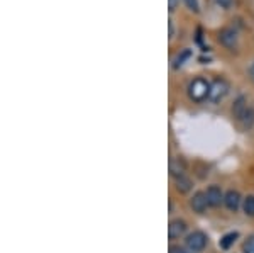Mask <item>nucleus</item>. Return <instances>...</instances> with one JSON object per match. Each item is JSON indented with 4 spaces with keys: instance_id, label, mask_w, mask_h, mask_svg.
Listing matches in <instances>:
<instances>
[{
    "instance_id": "2eb2a0df",
    "label": "nucleus",
    "mask_w": 254,
    "mask_h": 253,
    "mask_svg": "<svg viewBox=\"0 0 254 253\" xmlns=\"http://www.w3.org/2000/svg\"><path fill=\"white\" fill-rule=\"evenodd\" d=\"M190 56H191V51H190V50H183V51L180 53V55L175 58V68H180V67H182V65L185 63V61H187L188 58H190Z\"/></svg>"
},
{
    "instance_id": "20e7f679",
    "label": "nucleus",
    "mask_w": 254,
    "mask_h": 253,
    "mask_svg": "<svg viewBox=\"0 0 254 253\" xmlns=\"http://www.w3.org/2000/svg\"><path fill=\"white\" fill-rule=\"evenodd\" d=\"M227 90H229V87L224 80H215L210 87V95H208V99H210L212 102L222 100L225 97V93H227Z\"/></svg>"
},
{
    "instance_id": "6ab92c4d",
    "label": "nucleus",
    "mask_w": 254,
    "mask_h": 253,
    "mask_svg": "<svg viewBox=\"0 0 254 253\" xmlns=\"http://www.w3.org/2000/svg\"><path fill=\"white\" fill-rule=\"evenodd\" d=\"M217 5H220L222 9H231L232 5V0H215Z\"/></svg>"
},
{
    "instance_id": "f03ea898",
    "label": "nucleus",
    "mask_w": 254,
    "mask_h": 253,
    "mask_svg": "<svg viewBox=\"0 0 254 253\" xmlns=\"http://www.w3.org/2000/svg\"><path fill=\"white\" fill-rule=\"evenodd\" d=\"M187 248L193 253L202 252L203 248L207 247V236L202 233V231H193L191 235L187 236Z\"/></svg>"
},
{
    "instance_id": "39448f33",
    "label": "nucleus",
    "mask_w": 254,
    "mask_h": 253,
    "mask_svg": "<svg viewBox=\"0 0 254 253\" xmlns=\"http://www.w3.org/2000/svg\"><path fill=\"white\" fill-rule=\"evenodd\" d=\"M190 206L195 213H203V211L207 209V206H210V204H208V199H207V194L205 192H195L193 197H191V201H190Z\"/></svg>"
},
{
    "instance_id": "aec40b11",
    "label": "nucleus",
    "mask_w": 254,
    "mask_h": 253,
    "mask_svg": "<svg viewBox=\"0 0 254 253\" xmlns=\"http://www.w3.org/2000/svg\"><path fill=\"white\" fill-rule=\"evenodd\" d=\"M178 3H180V0H168V10L173 12L176 7H178Z\"/></svg>"
},
{
    "instance_id": "9b49d317",
    "label": "nucleus",
    "mask_w": 254,
    "mask_h": 253,
    "mask_svg": "<svg viewBox=\"0 0 254 253\" xmlns=\"http://www.w3.org/2000/svg\"><path fill=\"white\" fill-rule=\"evenodd\" d=\"M183 170H185V165H183V162L171 160V163H170V172H171V175H175V177H180V175H183Z\"/></svg>"
},
{
    "instance_id": "a211bd4d",
    "label": "nucleus",
    "mask_w": 254,
    "mask_h": 253,
    "mask_svg": "<svg viewBox=\"0 0 254 253\" xmlns=\"http://www.w3.org/2000/svg\"><path fill=\"white\" fill-rule=\"evenodd\" d=\"M170 253H193V252L187 250V248H183V247H176V245H173V247H170Z\"/></svg>"
},
{
    "instance_id": "1a4fd4ad",
    "label": "nucleus",
    "mask_w": 254,
    "mask_h": 253,
    "mask_svg": "<svg viewBox=\"0 0 254 253\" xmlns=\"http://www.w3.org/2000/svg\"><path fill=\"white\" fill-rule=\"evenodd\" d=\"M248 109L249 107H248V100H246V97H237V100L234 102V105H232V116H234L237 121H241Z\"/></svg>"
},
{
    "instance_id": "9d476101",
    "label": "nucleus",
    "mask_w": 254,
    "mask_h": 253,
    "mask_svg": "<svg viewBox=\"0 0 254 253\" xmlns=\"http://www.w3.org/2000/svg\"><path fill=\"white\" fill-rule=\"evenodd\" d=\"M191 189V180L185 175H180V177H176V190L182 194H187L190 192Z\"/></svg>"
},
{
    "instance_id": "ddd939ff",
    "label": "nucleus",
    "mask_w": 254,
    "mask_h": 253,
    "mask_svg": "<svg viewBox=\"0 0 254 253\" xmlns=\"http://www.w3.org/2000/svg\"><path fill=\"white\" fill-rule=\"evenodd\" d=\"M243 209H244L246 214L253 218V216H254V195H248V197L244 199Z\"/></svg>"
},
{
    "instance_id": "dca6fc26",
    "label": "nucleus",
    "mask_w": 254,
    "mask_h": 253,
    "mask_svg": "<svg viewBox=\"0 0 254 253\" xmlns=\"http://www.w3.org/2000/svg\"><path fill=\"white\" fill-rule=\"evenodd\" d=\"M243 253H254V236H249L243 245Z\"/></svg>"
},
{
    "instance_id": "0eeeda50",
    "label": "nucleus",
    "mask_w": 254,
    "mask_h": 253,
    "mask_svg": "<svg viewBox=\"0 0 254 253\" xmlns=\"http://www.w3.org/2000/svg\"><path fill=\"white\" fill-rule=\"evenodd\" d=\"M205 194H207L208 204H210V206H214V207L220 206V202H222L224 197H225V195L222 194V190H220V187H217V185H210Z\"/></svg>"
},
{
    "instance_id": "6e6552de",
    "label": "nucleus",
    "mask_w": 254,
    "mask_h": 253,
    "mask_svg": "<svg viewBox=\"0 0 254 253\" xmlns=\"http://www.w3.org/2000/svg\"><path fill=\"white\" fill-rule=\"evenodd\" d=\"M224 202H225V206H227V209L229 211H236L239 209V206H241V195L237 190H229L227 194H225V197H224Z\"/></svg>"
},
{
    "instance_id": "423d86ee",
    "label": "nucleus",
    "mask_w": 254,
    "mask_h": 253,
    "mask_svg": "<svg viewBox=\"0 0 254 253\" xmlns=\"http://www.w3.org/2000/svg\"><path fill=\"white\" fill-rule=\"evenodd\" d=\"M185 231H187V223L183 221V219H173V221L170 223V226H168V236H170L171 240L180 238Z\"/></svg>"
},
{
    "instance_id": "f3484780",
    "label": "nucleus",
    "mask_w": 254,
    "mask_h": 253,
    "mask_svg": "<svg viewBox=\"0 0 254 253\" xmlns=\"http://www.w3.org/2000/svg\"><path fill=\"white\" fill-rule=\"evenodd\" d=\"M185 3H187V7H188L190 10H193V12H198V10H200L198 0H185Z\"/></svg>"
},
{
    "instance_id": "4be33fe9",
    "label": "nucleus",
    "mask_w": 254,
    "mask_h": 253,
    "mask_svg": "<svg viewBox=\"0 0 254 253\" xmlns=\"http://www.w3.org/2000/svg\"><path fill=\"white\" fill-rule=\"evenodd\" d=\"M249 75H251V80L254 82V63H253V67H251V70H249Z\"/></svg>"
},
{
    "instance_id": "412c9836",
    "label": "nucleus",
    "mask_w": 254,
    "mask_h": 253,
    "mask_svg": "<svg viewBox=\"0 0 254 253\" xmlns=\"http://www.w3.org/2000/svg\"><path fill=\"white\" fill-rule=\"evenodd\" d=\"M168 36H170V39L173 38V20H168Z\"/></svg>"
},
{
    "instance_id": "f257e3e1",
    "label": "nucleus",
    "mask_w": 254,
    "mask_h": 253,
    "mask_svg": "<svg viewBox=\"0 0 254 253\" xmlns=\"http://www.w3.org/2000/svg\"><path fill=\"white\" fill-rule=\"evenodd\" d=\"M210 87L212 85L208 84L207 80L195 79L190 85H188V95H190L191 100L202 102L203 99H207V97L210 95Z\"/></svg>"
},
{
    "instance_id": "7ed1b4c3",
    "label": "nucleus",
    "mask_w": 254,
    "mask_h": 253,
    "mask_svg": "<svg viewBox=\"0 0 254 253\" xmlns=\"http://www.w3.org/2000/svg\"><path fill=\"white\" fill-rule=\"evenodd\" d=\"M219 41L225 48L234 51L237 48V32L232 29V27H224V29L219 32Z\"/></svg>"
},
{
    "instance_id": "4468645a",
    "label": "nucleus",
    "mask_w": 254,
    "mask_h": 253,
    "mask_svg": "<svg viewBox=\"0 0 254 253\" xmlns=\"http://www.w3.org/2000/svg\"><path fill=\"white\" fill-rule=\"evenodd\" d=\"M241 122H243V126L246 129H249L253 126V122H254V109L249 107L248 111H246V114L243 116V119H241Z\"/></svg>"
},
{
    "instance_id": "f8f14e48",
    "label": "nucleus",
    "mask_w": 254,
    "mask_h": 253,
    "mask_svg": "<svg viewBox=\"0 0 254 253\" xmlns=\"http://www.w3.org/2000/svg\"><path fill=\"white\" fill-rule=\"evenodd\" d=\"M237 233H227L225 236H222V240H220V247L224 248V250H227V248H231L232 245H234V242L237 240Z\"/></svg>"
}]
</instances>
